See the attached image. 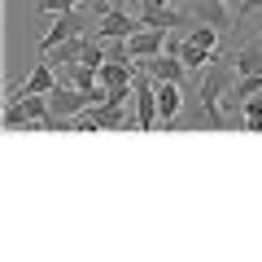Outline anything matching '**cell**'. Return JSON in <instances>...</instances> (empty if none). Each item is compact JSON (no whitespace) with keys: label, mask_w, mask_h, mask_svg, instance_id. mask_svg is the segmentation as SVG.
Instances as JSON below:
<instances>
[{"label":"cell","mask_w":262,"mask_h":262,"mask_svg":"<svg viewBox=\"0 0 262 262\" xmlns=\"http://www.w3.org/2000/svg\"><path fill=\"white\" fill-rule=\"evenodd\" d=\"M48 96H39V92H22V96H13L9 105H5V131H18V127H27V131H44V118H48Z\"/></svg>","instance_id":"6da1fadb"},{"label":"cell","mask_w":262,"mask_h":262,"mask_svg":"<svg viewBox=\"0 0 262 262\" xmlns=\"http://www.w3.org/2000/svg\"><path fill=\"white\" fill-rule=\"evenodd\" d=\"M88 31H96V18H88V13L79 9H66V13H53V27L39 35V57L53 53L57 44H66L70 35H88Z\"/></svg>","instance_id":"7a4b0ae2"},{"label":"cell","mask_w":262,"mask_h":262,"mask_svg":"<svg viewBox=\"0 0 262 262\" xmlns=\"http://www.w3.org/2000/svg\"><path fill=\"white\" fill-rule=\"evenodd\" d=\"M131 105H136V131H153L162 122V114H158V79H153L149 70H140L136 83H131Z\"/></svg>","instance_id":"3957f363"},{"label":"cell","mask_w":262,"mask_h":262,"mask_svg":"<svg viewBox=\"0 0 262 262\" xmlns=\"http://www.w3.org/2000/svg\"><path fill=\"white\" fill-rule=\"evenodd\" d=\"M136 31H140V13L122 9V5H114V9L96 22V35H101V39H131Z\"/></svg>","instance_id":"277c9868"},{"label":"cell","mask_w":262,"mask_h":262,"mask_svg":"<svg viewBox=\"0 0 262 262\" xmlns=\"http://www.w3.org/2000/svg\"><path fill=\"white\" fill-rule=\"evenodd\" d=\"M140 70H149L158 83H184L192 70H188L184 61H179V53H158V57H144V61H136Z\"/></svg>","instance_id":"5b68a950"},{"label":"cell","mask_w":262,"mask_h":262,"mask_svg":"<svg viewBox=\"0 0 262 262\" xmlns=\"http://www.w3.org/2000/svg\"><path fill=\"white\" fill-rule=\"evenodd\" d=\"M127 48H131V57H136V61L158 57V53H166V31H162V27H140L136 35L127 39Z\"/></svg>","instance_id":"8992f818"},{"label":"cell","mask_w":262,"mask_h":262,"mask_svg":"<svg viewBox=\"0 0 262 262\" xmlns=\"http://www.w3.org/2000/svg\"><path fill=\"white\" fill-rule=\"evenodd\" d=\"M53 88H57V66L48 61V57H39V66H35V70L27 75V83L9 92V101H13V96H22V92H39V96H48Z\"/></svg>","instance_id":"52a82bcc"},{"label":"cell","mask_w":262,"mask_h":262,"mask_svg":"<svg viewBox=\"0 0 262 262\" xmlns=\"http://www.w3.org/2000/svg\"><path fill=\"white\" fill-rule=\"evenodd\" d=\"M158 114L166 127H175L184 114V83H158Z\"/></svg>","instance_id":"ba28073f"},{"label":"cell","mask_w":262,"mask_h":262,"mask_svg":"<svg viewBox=\"0 0 262 262\" xmlns=\"http://www.w3.org/2000/svg\"><path fill=\"white\" fill-rule=\"evenodd\" d=\"M96 75H101V88H105V92H131V83H136L131 61H114V57L96 70Z\"/></svg>","instance_id":"9c48e42d"},{"label":"cell","mask_w":262,"mask_h":262,"mask_svg":"<svg viewBox=\"0 0 262 262\" xmlns=\"http://www.w3.org/2000/svg\"><path fill=\"white\" fill-rule=\"evenodd\" d=\"M192 18L196 22H210V27H219V31H227L232 27V9H227V0H192Z\"/></svg>","instance_id":"30bf717a"},{"label":"cell","mask_w":262,"mask_h":262,"mask_svg":"<svg viewBox=\"0 0 262 262\" xmlns=\"http://www.w3.org/2000/svg\"><path fill=\"white\" fill-rule=\"evenodd\" d=\"M170 53H179V61L192 70V75H201L210 61H214V48H206V44H196V39H184V44H175Z\"/></svg>","instance_id":"8fae6325"},{"label":"cell","mask_w":262,"mask_h":262,"mask_svg":"<svg viewBox=\"0 0 262 262\" xmlns=\"http://www.w3.org/2000/svg\"><path fill=\"white\" fill-rule=\"evenodd\" d=\"M232 66H236V75H262V39L236 48V53H232Z\"/></svg>","instance_id":"7c38bea8"},{"label":"cell","mask_w":262,"mask_h":262,"mask_svg":"<svg viewBox=\"0 0 262 262\" xmlns=\"http://www.w3.org/2000/svg\"><path fill=\"white\" fill-rule=\"evenodd\" d=\"M83 39H88V35H70L66 44H57L53 53H44V57L57 66V70H61V66H75V61H83Z\"/></svg>","instance_id":"4fadbf2b"},{"label":"cell","mask_w":262,"mask_h":262,"mask_svg":"<svg viewBox=\"0 0 262 262\" xmlns=\"http://www.w3.org/2000/svg\"><path fill=\"white\" fill-rule=\"evenodd\" d=\"M179 22H184V13H179V9H140V27L170 31V27H179Z\"/></svg>","instance_id":"5bb4252c"},{"label":"cell","mask_w":262,"mask_h":262,"mask_svg":"<svg viewBox=\"0 0 262 262\" xmlns=\"http://www.w3.org/2000/svg\"><path fill=\"white\" fill-rule=\"evenodd\" d=\"M245 131H262V92L245 101Z\"/></svg>","instance_id":"9a60e30c"},{"label":"cell","mask_w":262,"mask_h":262,"mask_svg":"<svg viewBox=\"0 0 262 262\" xmlns=\"http://www.w3.org/2000/svg\"><path fill=\"white\" fill-rule=\"evenodd\" d=\"M83 0H35L39 13H66V9H79Z\"/></svg>","instance_id":"2e32d148"},{"label":"cell","mask_w":262,"mask_h":262,"mask_svg":"<svg viewBox=\"0 0 262 262\" xmlns=\"http://www.w3.org/2000/svg\"><path fill=\"white\" fill-rule=\"evenodd\" d=\"M249 13H262V0H241L236 5V22H245Z\"/></svg>","instance_id":"e0dca14e"},{"label":"cell","mask_w":262,"mask_h":262,"mask_svg":"<svg viewBox=\"0 0 262 262\" xmlns=\"http://www.w3.org/2000/svg\"><path fill=\"white\" fill-rule=\"evenodd\" d=\"M110 5H122V9H140V0H110Z\"/></svg>","instance_id":"ac0fdd59"},{"label":"cell","mask_w":262,"mask_h":262,"mask_svg":"<svg viewBox=\"0 0 262 262\" xmlns=\"http://www.w3.org/2000/svg\"><path fill=\"white\" fill-rule=\"evenodd\" d=\"M258 39H262V31H258Z\"/></svg>","instance_id":"d6986e66"}]
</instances>
